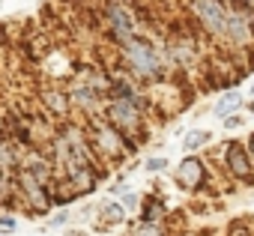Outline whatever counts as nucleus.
<instances>
[{
  "instance_id": "19",
  "label": "nucleus",
  "mask_w": 254,
  "mask_h": 236,
  "mask_svg": "<svg viewBox=\"0 0 254 236\" xmlns=\"http://www.w3.org/2000/svg\"><path fill=\"white\" fill-rule=\"evenodd\" d=\"M0 227H3V230H15V218H0Z\"/></svg>"
},
{
  "instance_id": "14",
  "label": "nucleus",
  "mask_w": 254,
  "mask_h": 236,
  "mask_svg": "<svg viewBox=\"0 0 254 236\" xmlns=\"http://www.w3.org/2000/svg\"><path fill=\"white\" fill-rule=\"evenodd\" d=\"M102 218H105V221H123V218H126V209H123L120 203H108V206L102 209Z\"/></svg>"
},
{
  "instance_id": "6",
  "label": "nucleus",
  "mask_w": 254,
  "mask_h": 236,
  "mask_svg": "<svg viewBox=\"0 0 254 236\" xmlns=\"http://www.w3.org/2000/svg\"><path fill=\"white\" fill-rule=\"evenodd\" d=\"M227 168L233 177L239 179H248L251 177V159H248V150H242V144H227Z\"/></svg>"
},
{
  "instance_id": "17",
  "label": "nucleus",
  "mask_w": 254,
  "mask_h": 236,
  "mask_svg": "<svg viewBox=\"0 0 254 236\" xmlns=\"http://www.w3.org/2000/svg\"><path fill=\"white\" fill-rule=\"evenodd\" d=\"M242 126V117H224V129H236Z\"/></svg>"
},
{
  "instance_id": "4",
  "label": "nucleus",
  "mask_w": 254,
  "mask_h": 236,
  "mask_svg": "<svg viewBox=\"0 0 254 236\" xmlns=\"http://www.w3.org/2000/svg\"><path fill=\"white\" fill-rule=\"evenodd\" d=\"M105 15H108V24H111L114 36L120 39V45H126V42L135 36V18H132V12L126 9L120 0H111L108 9H105Z\"/></svg>"
},
{
  "instance_id": "18",
  "label": "nucleus",
  "mask_w": 254,
  "mask_h": 236,
  "mask_svg": "<svg viewBox=\"0 0 254 236\" xmlns=\"http://www.w3.org/2000/svg\"><path fill=\"white\" fill-rule=\"evenodd\" d=\"M135 203H138V197H135V194H123V203H120V206H126V209H132Z\"/></svg>"
},
{
  "instance_id": "16",
  "label": "nucleus",
  "mask_w": 254,
  "mask_h": 236,
  "mask_svg": "<svg viewBox=\"0 0 254 236\" xmlns=\"http://www.w3.org/2000/svg\"><path fill=\"white\" fill-rule=\"evenodd\" d=\"M168 168V159H150L147 162V171H153V174H159V171H165Z\"/></svg>"
},
{
  "instance_id": "2",
  "label": "nucleus",
  "mask_w": 254,
  "mask_h": 236,
  "mask_svg": "<svg viewBox=\"0 0 254 236\" xmlns=\"http://www.w3.org/2000/svg\"><path fill=\"white\" fill-rule=\"evenodd\" d=\"M191 9H194V18L209 30V33H224L227 27V9L221 6V0H191Z\"/></svg>"
},
{
  "instance_id": "10",
  "label": "nucleus",
  "mask_w": 254,
  "mask_h": 236,
  "mask_svg": "<svg viewBox=\"0 0 254 236\" xmlns=\"http://www.w3.org/2000/svg\"><path fill=\"white\" fill-rule=\"evenodd\" d=\"M45 102H48V108H54V114H69V96H63L60 90L45 93Z\"/></svg>"
},
{
  "instance_id": "12",
  "label": "nucleus",
  "mask_w": 254,
  "mask_h": 236,
  "mask_svg": "<svg viewBox=\"0 0 254 236\" xmlns=\"http://www.w3.org/2000/svg\"><path fill=\"white\" fill-rule=\"evenodd\" d=\"M72 99L78 102V105H84V108H90L96 99H99V90H90V87H75V93H72Z\"/></svg>"
},
{
  "instance_id": "15",
  "label": "nucleus",
  "mask_w": 254,
  "mask_h": 236,
  "mask_svg": "<svg viewBox=\"0 0 254 236\" xmlns=\"http://www.w3.org/2000/svg\"><path fill=\"white\" fill-rule=\"evenodd\" d=\"M159 212H162V203L153 197V200H147V206H144V215H141V221H156L159 218Z\"/></svg>"
},
{
  "instance_id": "1",
  "label": "nucleus",
  "mask_w": 254,
  "mask_h": 236,
  "mask_svg": "<svg viewBox=\"0 0 254 236\" xmlns=\"http://www.w3.org/2000/svg\"><path fill=\"white\" fill-rule=\"evenodd\" d=\"M123 60L129 63V69L135 75H141V78H150L153 81V78L162 75V63H159V57H156V51H153V45L147 39L132 36L129 42L123 45Z\"/></svg>"
},
{
  "instance_id": "22",
  "label": "nucleus",
  "mask_w": 254,
  "mask_h": 236,
  "mask_svg": "<svg viewBox=\"0 0 254 236\" xmlns=\"http://www.w3.org/2000/svg\"><path fill=\"white\" fill-rule=\"evenodd\" d=\"M230 236H251V233H248V230H233Z\"/></svg>"
},
{
  "instance_id": "11",
  "label": "nucleus",
  "mask_w": 254,
  "mask_h": 236,
  "mask_svg": "<svg viewBox=\"0 0 254 236\" xmlns=\"http://www.w3.org/2000/svg\"><path fill=\"white\" fill-rule=\"evenodd\" d=\"M209 141V132H203V129H197V132H189L186 135V141H183V147H186V153H191V150H197V147H203Z\"/></svg>"
},
{
  "instance_id": "3",
  "label": "nucleus",
  "mask_w": 254,
  "mask_h": 236,
  "mask_svg": "<svg viewBox=\"0 0 254 236\" xmlns=\"http://www.w3.org/2000/svg\"><path fill=\"white\" fill-rule=\"evenodd\" d=\"M141 120V114H138V105L135 99H114L108 105V123L123 135V132H129L132 126H138Z\"/></svg>"
},
{
  "instance_id": "5",
  "label": "nucleus",
  "mask_w": 254,
  "mask_h": 236,
  "mask_svg": "<svg viewBox=\"0 0 254 236\" xmlns=\"http://www.w3.org/2000/svg\"><path fill=\"white\" fill-rule=\"evenodd\" d=\"M177 182H180L183 188L200 185V182H203V162H200L197 156H186V159L180 162V168H177Z\"/></svg>"
},
{
  "instance_id": "20",
  "label": "nucleus",
  "mask_w": 254,
  "mask_h": 236,
  "mask_svg": "<svg viewBox=\"0 0 254 236\" xmlns=\"http://www.w3.org/2000/svg\"><path fill=\"white\" fill-rule=\"evenodd\" d=\"M66 218H69V212H57V215H54V218H51V224H54V227H57V224H63V221H66Z\"/></svg>"
},
{
  "instance_id": "7",
  "label": "nucleus",
  "mask_w": 254,
  "mask_h": 236,
  "mask_svg": "<svg viewBox=\"0 0 254 236\" xmlns=\"http://www.w3.org/2000/svg\"><path fill=\"white\" fill-rule=\"evenodd\" d=\"M96 129V147L105 153H120L123 150V135L111 126V123H93Z\"/></svg>"
},
{
  "instance_id": "13",
  "label": "nucleus",
  "mask_w": 254,
  "mask_h": 236,
  "mask_svg": "<svg viewBox=\"0 0 254 236\" xmlns=\"http://www.w3.org/2000/svg\"><path fill=\"white\" fill-rule=\"evenodd\" d=\"M132 236H165V233H162V227L156 221H138V227H135Z\"/></svg>"
},
{
  "instance_id": "8",
  "label": "nucleus",
  "mask_w": 254,
  "mask_h": 236,
  "mask_svg": "<svg viewBox=\"0 0 254 236\" xmlns=\"http://www.w3.org/2000/svg\"><path fill=\"white\" fill-rule=\"evenodd\" d=\"M224 33H230L233 42H239V45L251 42V27H248V18H245L242 12H227V27H224Z\"/></svg>"
},
{
  "instance_id": "21",
  "label": "nucleus",
  "mask_w": 254,
  "mask_h": 236,
  "mask_svg": "<svg viewBox=\"0 0 254 236\" xmlns=\"http://www.w3.org/2000/svg\"><path fill=\"white\" fill-rule=\"evenodd\" d=\"M248 159H251V165H254V135H251V141H248Z\"/></svg>"
},
{
  "instance_id": "9",
  "label": "nucleus",
  "mask_w": 254,
  "mask_h": 236,
  "mask_svg": "<svg viewBox=\"0 0 254 236\" xmlns=\"http://www.w3.org/2000/svg\"><path fill=\"white\" fill-rule=\"evenodd\" d=\"M242 105V93L239 90H227L221 99H218V105H215V117H227L233 108H239Z\"/></svg>"
}]
</instances>
